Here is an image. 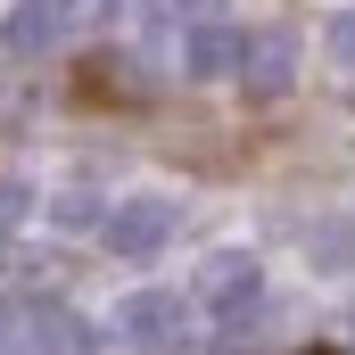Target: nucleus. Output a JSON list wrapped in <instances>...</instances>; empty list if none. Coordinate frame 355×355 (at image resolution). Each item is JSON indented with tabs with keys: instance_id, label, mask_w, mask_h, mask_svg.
Returning a JSON list of instances; mask_svg holds the SVG:
<instances>
[{
	"instance_id": "nucleus-7",
	"label": "nucleus",
	"mask_w": 355,
	"mask_h": 355,
	"mask_svg": "<svg viewBox=\"0 0 355 355\" xmlns=\"http://www.w3.org/2000/svg\"><path fill=\"white\" fill-rule=\"evenodd\" d=\"M207 17H223L215 0H141V25L149 33H190V25H207Z\"/></svg>"
},
{
	"instance_id": "nucleus-1",
	"label": "nucleus",
	"mask_w": 355,
	"mask_h": 355,
	"mask_svg": "<svg viewBox=\"0 0 355 355\" xmlns=\"http://www.w3.org/2000/svg\"><path fill=\"white\" fill-rule=\"evenodd\" d=\"M107 331H116L124 347L174 355V347H190V331H198V306H190V289H132V297L107 314Z\"/></svg>"
},
{
	"instance_id": "nucleus-13",
	"label": "nucleus",
	"mask_w": 355,
	"mask_h": 355,
	"mask_svg": "<svg viewBox=\"0 0 355 355\" xmlns=\"http://www.w3.org/2000/svg\"><path fill=\"white\" fill-rule=\"evenodd\" d=\"M33 8H50V17H58V25H75V17H91V8H99V0H33Z\"/></svg>"
},
{
	"instance_id": "nucleus-10",
	"label": "nucleus",
	"mask_w": 355,
	"mask_h": 355,
	"mask_svg": "<svg viewBox=\"0 0 355 355\" xmlns=\"http://www.w3.org/2000/svg\"><path fill=\"white\" fill-rule=\"evenodd\" d=\"M25 215H33V190H25V182H0V240H8Z\"/></svg>"
},
{
	"instance_id": "nucleus-11",
	"label": "nucleus",
	"mask_w": 355,
	"mask_h": 355,
	"mask_svg": "<svg viewBox=\"0 0 355 355\" xmlns=\"http://www.w3.org/2000/svg\"><path fill=\"white\" fill-rule=\"evenodd\" d=\"M331 58L355 75V8H339V17H331Z\"/></svg>"
},
{
	"instance_id": "nucleus-4",
	"label": "nucleus",
	"mask_w": 355,
	"mask_h": 355,
	"mask_svg": "<svg viewBox=\"0 0 355 355\" xmlns=\"http://www.w3.org/2000/svg\"><path fill=\"white\" fill-rule=\"evenodd\" d=\"M240 58H248V33L232 17H207V25L182 33V75L190 83H223V75H240Z\"/></svg>"
},
{
	"instance_id": "nucleus-2",
	"label": "nucleus",
	"mask_w": 355,
	"mask_h": 355,
	"mask_svg": "<svg viewBox=\"0 0 355 355\" xmlns=\"http://www.w3.org/2000/svg\"><path fill=\"white\" fill-rule=\"evenodd\" d=\"M99 240H107V257H124V265L157 257V248L174 240V198H157V190H141V198H116V207L99 215Z\"/></svg>"
},
{
	"instance_id": "nucleus-12",
	"label": "nucleus",
	"mask_w": 355,
	"mask_h": 355,
	"mask_svg": "<svg viewBox=\"0 0 355 355\" xmlns=\"http://www.w3.org/2000/svg\"><path fill=\"white\" fill-rule=\"evenodd\" d=\"M58 223H99V207H91L83 190H67V198H58Z\"/></svg>"
},
{
	"instance_id": "nucleus-6",
	"label": "nucleus",
	"mask_w": 355,
	"mask_h": 355,
	"mask_svg": "<svg viewBox=\"0 0 355 355\" xmlns=\"http://www.w3.org/2000/svg\"><path fill=\"white\" fill-rule=\"evenodd\" d=\"M306 265H314V272H355V223H347V215L306 223Z\"/></svg>"
},
{
	"instance_id": "nucleus-3",
	"label": "nucleus",
	"mask_w": 355,
	"mask_h": 355,
	"mask_svg": "<svg viewBox=\"0 0 355 355\" xmlns=\"http://www.w3.org/2000/svg\"><path fill=\"white\" fill-rule=\"evenodd\" d=\"M257 289H265V272H257V257H207L198 265V281H190V306L198 314H215V322H232L240 306H257Z\"/></svg>"
},
{
	"instance_id": "nucleus-9",
	"label": "nucleus",
	"mask_w": 355,
	"mask_h": 355,
	"mask_svg": "<svg viewBox=\"0 0 355 355\" xmlns=\"http://www.w3.org/2000/svg\"><path fill=\"white\" fill-rule=\"evenodd\" d=\"M132 58H91L83 67V99H141V83L124 75Z\"/></svg>"
},
{
	"instance_id": "nucleus-8",
	"label": "nucleus",
	"mask_w": 355,
	"mask_h": 355,
	"mask_svg": "<svg viewBox=\"0 0 355 355\" xmlns=\"http://www.w3.org/2000/svg\"><path fill=\"white\" fill-rule=\"evenodd\" d=\"M240 67H248L240 83L257 91V99H272V91H289V50H281V42H257V50H248Z\"/></svg>"
},
{
	"instance_id": "nucleus-5",
	"label": "nucleus",
	"mask_w": 355,
	"mask_h": 355,
	"mask_svg": "<svg viewBox=\"0 0 355 355\" xmlns=\"http://www.w3.org/2000/svg\"><path fill=\"white\" fill-rule=\"evenodd\" d=\"M17 347L25 355H91L99 339H91L83 314H67V306H25L17 314Z\"/></svg>"
}]
</instances>
